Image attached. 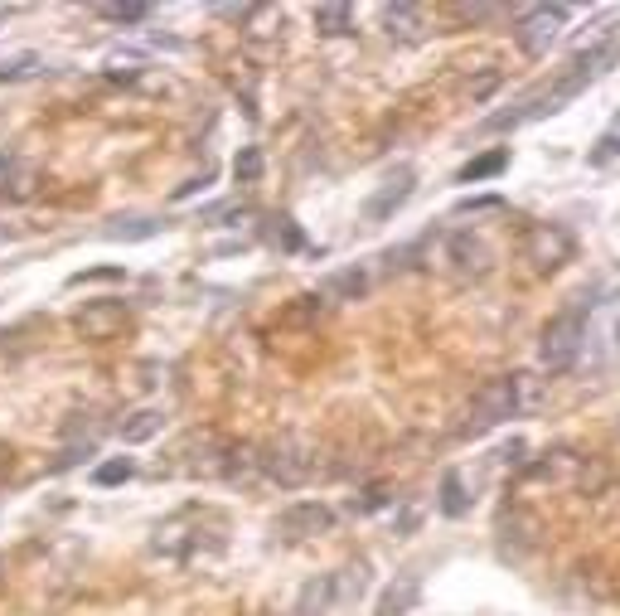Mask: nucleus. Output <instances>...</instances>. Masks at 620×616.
Instances as JSON below:
<instances>
[{"label":"nucleus","mask_w":620,"mask_h":616,"mask_svg":"<svg viewBox=\"0 0 620 616\" xmlns=\"http://www.w3.org/2000/svg\"><path fill=\"white\" fill-rule=\"evenodd\" d=\"M417 253H422V267H432L446 282H480L495 267L490 243L480 233H470V228H441V233L417 243Z\"/></svg>","instance_id":"nucleus-1"},{"label":"nucleus","mask_w":620,"mask_h":616,"mask_svg":"<svg viewBox=\"0 0 620 616\" xmlns=\"http://www.w3.org/2000/svg\"><path fill=\"white\" fill-rule=\"evenodd\" d=\"M315 466H320V456H315V442H310L306 432H277V437L257 452V471H262L267 481H277L281 490L306 486L310 476H315Z\"/></svg>","instance_id":"nucleus-2"},{"label":"nucleus","mask_w":620,"mask_h":616,"mask_svg":"<svg viewBox=\"0 0 620 616\" xmlns=\"http://www.w3.org/2000/svg\"><path fill=\"white\" fill-rule=\"evenodd\" d=\"M519 374H499V379H485L480 389L470 393V403H465V418H461V437H485V432H495L499 422H509L519 413Z\"/></svg>","instance_id":"nucleus-3"},{"label":"nucleus","mask_w":620,"mask_h":616,"mask_svg":"<svg viewBox=\"0 0 620 616\" xmlns=\"http://www.w3.org/2000/svg\"><path fill=\"white\" fill-rule=\"evenodd\" d=\"M582 340H587V306H567L558 311L553 321L543 325V335H538V359H543V369H572L577 355H582Z\"/></svg>","instance_id":"nucleus-4"},{"label":"nucleus","mask_w":620,"mask_h":616,"mask_svg":"<svg viewBox=\"0 0 620 616\" xmlns=\"http://www.w3.org/2000/svg\"><path fill=\"white\" fill-rule=\"evenodd\" d=\"M209 519L204 505H185V510H175L170 519H160L155 524V539L151 549L160 558H170V563H189V558H199L204 553V539H199V524Z\"/></svg>","instance_id":"nucleus-5"},{"label":"nucleus","mask_w":620,"mask_h":616,"mask_svg":"<svg viewBox=\"0 0 620 616\" xmlns=\"http://www.w3.org/2000/svg\"><path fill=\"white\" fill-rule=\"evenodd\" d=\"M519 258L528 262L533 277H553L572 262V233L562 224H528L519 238Z\"/></svg>","instance_id":"nucleus-6"},{"label":"nucleus","mask_w":620,"mask_h":616,"mask_svg":"<svg viewBox=\"0 0 620 616\" xmlns=\"http://www.w3.org/2000/svg\"><path fill=\"white\" fill-rule=\"evenodd\" d=\"M567 25V5H533V10H519V25H514V39L528 59H543L553 49V39Z\"/></svg>","instance_id":"nucleus-7"},{"label":"nucleus","mask_w":620,"mask_h":616,"mask_svg":"<svg viewBox=\"0 0 620 616\" xmlns=\"http://www.w3.org/2000/svg\"><path fill=\"white\" fill-rule=\"evenodd\" d=\"M272 529H277L281 544H306V539H320V534L335 529V510L320 505V500H296V505L281 510Z\"/></svg>","instance_id":"nucleus-8"},{"label":"nucleus","mask_w":620,"mask_h":616,"mask_svg":"<svg viewBox=\"0 0 620 616\" xmlns=\"http://www.w3.org/2000/svg\"><path fill=\"white\" fill-rule=\"evenodd\" d=\"M412 185H417V170H412V165H398V170L364 199V224H388L407 199H412Z\"/></svg>","instance_id":"nucleus-9"},{"label":"nucleus","mask_w":620,"mask_h":616,"mask_svg":"<svg viewBox=\"0 0 620 616\" xmlns=\"http://www.w3.org/2000/svg\"><path fill=\"white\" fill-rule=\"evenodd\" d=\"M126 325V301H117V296H102V301H88L78 316H73V330L83 335V340H93V345H102V340H117Z\"/></svg>","instance_id":"nucleus-10"},{"label":"nucleus","mask_w":620,"mask_h":616,"mask_svg":"<svg viewBox=\"0 0 620 616\" xmlns=\"http://www.w3.org/2000/svg\"><path fill=\"white\" fill-rule=\"evenodd\" d=\"M325 583H330V607L340 612V607H354V602L369 592L373 573H369V563L359 558V563H344V568H335V573H325Z\"/></svg>","instance_id":"nucleus-11"},{"label":"nucleus","mask_w":620,"mask_h":616,"mask_svg":"<svg viewBox=\"0 0 620 616\" xmlns=\"http://www.w3.org/2000/svg\"><path fill=\"white\" fill-rule=\"evenodd\" d=\"M417 602H422V578L417 573H398L388 592L378 597V616H407L417 612Z\"/></svg>","instance_id":"nucleus-12"},{"label":"nucleus","mask_w":620,"mask_h":616,"mask_svg":"<svg viewBox=\"0 0 620 616\" xmlns=\"http://www.w3.org/2000/svg\"><path fill=\"white\" fill-rule=\"evenodd\" d=\"M378 20H383L388 39H422V30H427V15L417 5H383Z\"/></svg>","instance_id":"nucleus-13"},{"label":"nucleus","mask_w":620,"mask_h":616,"mask_svg":"<svg viewBox=\"0 0 620 616\" xmlns=\"http://www.w3.org/2000/svg\"><path fill=\"white\" fill-rule=\"evenodd\" d=\"M364 292H369V272L364 267H344V272H330L320 282V296H330V301H359Z\"/></svg>","instance_id":"nucleus-14"},{"label":"nucleus","mask_w":620,"mask_h":616,"mask_svg":"<svg viewBox=\"0 0 620 616\" xmlns=\"http://www.w3.org/2000/svg\"><path fill=\"white\" fill-rule=\"evenodd\" d=\"M436 505H441V515H446V519H465V515H470V495H465L461 471H446V476H441Z\"/></svg>","instance_id":"nucleus-15"},{"label":"nucleus","mask_w":620,"mask_h":616,"mask_svg":"<svg viewBox=\"0 0 620 616\" xmlns=\"http://www.w3.org/2000/svg\"><path fill=\"white\" fill-rule=\"evenodd\" d=\"M504 165H509V151H504V146H495V151L475 156L470 165H461L456 185H480V180H495V175H504Z\"/></svg>","instance_id":"nucleus-16"},{"label":"nucleus","mask_w":620,"mask_h":616,"mask_svg":"<svg viewBox=\"0 0 620 616\" xmlns=\"http://www.w3.org/2000/svg\"><path fill=\"white\" fill-rule=\"evenodd\" d=\"M160 427H165V413H160V408H136V413L122 422V442H131V447H136V442H151Z\"/></svg>","instance_id":"nucleus-17"},{"label":"nucleus","mask_w":620,"mask_h":616,"mask_svg":"<svg viewBox=\"0 0 620 616\" xmlns=\"http://www.w3.org/2000/svg\"><path fill=\"white\" fill-rule=\"evenodd\" d=\"M34 185H39V170L25 161H10V170L0 175V195H10V199H30Z\"/></svg>","instance_id":"nucleus-18"},{"label":"nucleus","mask_w":620,"mask_h":616,"mask_svg":"<svg viewBox=\"0 0 620 616\" xmlns=\"http://www.w3.org/2000/svg\"><path fill=\"white\" fill-rule=\"evenodd\" d=\"M315 30L325 39H340V34L354 30V10L349 5H315Z\"/></svg>","instance_id":"nucleus-19"},{"label":"nucleus","mask_w":620,"mask_h":616,"mask_svg":"<svg viewBox=\"0 0 620 616\" xmlns=\"http://www.w3.org/2000/svg\"><path fill=\"white\" fill-rule=\"evenodd\" d=\"M160 224L155 219H117V224L102 228V238H112V243H141V238H155Z\"/></svg>","instance_id":"nucleus-20"},{"label":"nucleus","mask_w":620,"mask_h":616,"mask_svg":"<svg viewBox=\"0 0 620 616\" xmlns=\"http://www.w3.org/2000/svg\"><path fill=\"white\" fill-rule=\"evenodd\" d=\"M34 73H44V59L39 54H15V59L0 64V83H25Z\"/></svg>","instance_id":"nucleus-21"},{"label":"nucleus","mask_w":620,"mask_h":616,"mask_svg":"<svg viewBox=\"0 0 620 616\" xmlns=\"http://www.w3.org/2000/svg\"><path fill=\"white\" fill-rule=\"evenodd\" d=\"M267 243H272V248H281V253H301V248H306L301 228L291 224V219H272V228H267Z\"/></svg>","instance_id":"nucleus-22"},{"label":"nucleus","mask_w":620,"mask_h":616,"mask_svg":"<svg viewBox=\"0 0 620 616\" xmlns=\"http://www.w3.org/2000/svg\"><path fill=\"white\" fill-rule=\"evenodd\" d=\"M131 476H136V461H131V456H117V461H102V466H97L93 486H122Z\"/></svg>","instance_id":"nucleus-23"},{"label":"nucleus","mask_w":620,"mask_h":616,"mask_svg":"<svg viewBox=\"0 0 620 616\" xmlns=\"http://www.w3.org/2000/svg\"><path fill=\"white\" fill-rule=\"evenodd\" d=\"M233 175H238V185H252V180L262 175V151H257V146H243V151L233 156Z\"/></svg>","instance_id":"nucleus-24"},{"label":"nucleus","mask_w":620,"mask_h":616,"mask_svg":"<svg viewBox=\"0 0 620 616\" xmlns=\"http://www.w3.org/2000/svg\"><path fill=\"white\" fill-rule=\"evenodd\" d=\"M102 15L117 20V25H141V20L151 15V5H146V0H126V5H102Z\"/></svg>","instance_id":"nucleus-25"},{"label":"nucleus","mask_w":620,"mask_h":616,"mask_svg":"<svg viewBox=\"0 0 620 616\" xmlns=\"http://www.w3.org/2000/svg\"><path fill=\"white\" fill-rule=\"evenodd\" d=\"M616 156H620V122L606 131L601 141H596V151H591V165H606V161H616Z\"/></svg>","instance_id":"nucleus-26"},{"label":"nucleus","mask_w":620,"mask_h":616,"mask_svg":"<svg viewBox=\"0 0 620 616\" xmlns=\"http://www.w3.org/2000/svg\"><path fill=\"white\" fill-rule=\"evenodd\" d=\"M117 277H122V267H93V272L68 277V287H83V282H117Z\"/></svg>","instance_id":"nucleus-27"},{"label":"nucleus","mask_w":620,"mask_h":616,"mask_svg":"<svg viewBox=\"0 0 620 616\" xmlns=\"http://www.w3.org/2000/svg\"><path fill=\"white\" fill-rule=\"evenodd\" d=\"M204 185H209V175H199V180H185V185L175 190V199H189V195H194V190H204Z\"/></svg>","instance_id":"nucleus-28"},{"label":"nucleus","mask_w":620,"mask_h":616,"mask_svg":"<svg viewBox=\"0 0 620 616\" xmlns=\"http://www.w3.org/2000/svg\"><path fill=\"white\" fill-rule=\"evenodd\" d=\"M10 466H15V452H10V447H0V486L10 481Z\"/></svg>","instance_id":"nucleus-29"},{"label":"nucleus","mask_w":620,"mask_h":616,"mask_svg":"<svg viewBox=\"0 0 620 616\" xmlns=\"http://www.w3.org/2000/svg\"><path fill=\"white\" fill-rule=\"evenodd\" d=\"M10 161H15V156H10V151H0V175L10 170Z\"/></svg>","instance_id":"nucleus-30"},{"label":"nucleus","mask_w":620,"mask_h":616,"mask_svg":"<svg viewBox=\"0 0 620 616\" xmlns=\"http://www.w3.org/2000/svg\"><path fill=\"white\" fill-rule=\"evenodd\" d=\"M5 238H15V233H10V228H0V243H5Z\"/></svg>","instance_id":"nucleus-31"},{"label":"nucleus","mask_w":620,"mask_h":616,"mask_svg":"<svg viewBox=\"0 0 620 616\" xmlns=\"http://www.w3.org/2000/svg\"><path fill=\"white\" fill-rule=\"evenodd\" d=\"M0 578H5V558H0Z\"/></svg>","instance_id":"nucleus-32"},{"label":"nucleus","mask_w":620,"mask_h":616,"mask_svg":"<svg viewBox=\"0 0 620 616\" xmlns=\"http://www.w3.org/2000/svg\"><path fill=\"white\" fill-rule=\"evenodd\" d=\"M262 616H281V612H262Z\"/></svg>","instance_id":"nucleus-33"},{"label":"nucleus","mask_w":620,"mask_h":616,"mask_svg":"<svg viewBox=\"0 0 620 616\" xmlns=\"http://www.w3.org/2000/svg\"><path fill=\"white\" fill-rule=\"evenodd\" d=\"M616 340H620V325H616Z\"/></svg>","instance_id":"nucleus-34"}]
</instances>
